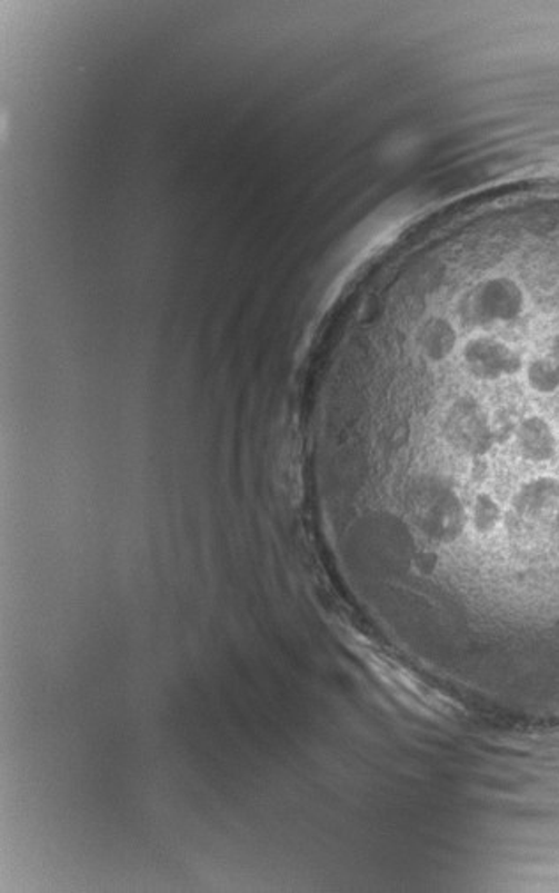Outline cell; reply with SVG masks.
<instances>
[{"mask_svg":"<svg viewBox=\"0 0 559 893\" xmlns=\"http://www.w3.org/2000/svg\"><path fill=\"white\" fill-rule=\"evenodd\" d=\"M529 387L538 394H552L559 390V357L558 355H547V357L535 358L526 369Z\"/></svg>","mask_w":559,"mask_h":893,"instance_id":"obj_6","label":"cell"},{"mask_svg":"<svg viewBox=\"0 0 559 893\" xmlns=\"http://www.w3.org/2000/svg\"><path fill=\"white\" fill-rule=\"evenodd\" d=\"M442 431L448 444L469 456H483L495 444V429L480 403L471 397L457 399L450 406Z\"/></svg>","mask_w":559,"mask_h":893,"instance_id":"obj_3","label":"cell"},{"mask_svg":"<svg viewBox=\"0 0 559 893\" xmlns=\"http://www.w3.org/2000/svg\"><path fill=\"white\" fill-rule=\"evenodd\" d=\"M510 527L528 540H546L559 534V480L538 477L517 492L512 500Z\"/></svg>","mask_w":559,"mask_h":893,"instance_id":"obj_1","label":"cell"},{"mask_svg":"<svg viewBox=\"0 0 559 893\" xmlns=\"http://www.w3.org/2000/svg\"><path fill=\"white\" fill-rule=\"evenodd\" d=\"M466 370L481 381L513 376L522 369V357L512 346L490 336H478L462 348Z\"/></svg>","mask_w":559,"mask_h":893,"instance_id":"obj_4","label":"cell"},{"mask_svg":"<svg viewBox=\"0 0 559 893\" xmlns=\"http://www.w3.org/2000/svg\"><path fill=\"white\" fill-rule=\"evenodd\" d=\"M525 304V292L516 280L490 277L466 292L459 304V316L469 327H496L519 319Z\"/></svg>","mask_w":559,"mask_h":893,"instance_id":"obj_2","label":"cell"},{"mask_svg":"<svg viewBox=\"0 0 559 893\" xmlns=\"http://www.w3.org/2000/svg\"><path fill=\"white\" fill-rule=\"evenodd\" d=\"M552 354L559 357V328L558 331H556L555 339H552Z\"/></svg>","mask_w":559,"mask_h":893,"instance_id":"obj_7","label":"cell"},{"mask_svg":"<svg viewBox=\"0 0 559 893\" xmlns=\"http://www.w3.org/2000/svg\"><path fill=\"white\" fill-rule=\"evenodd\" d=\"M517 449L529 463L551 462L558 450V440L551 424L542 417H528L517 427Z\"/></svg>","mask_w":559,"mask_h":893,"instance_id":"obj_5","label":"cell"}]
</instances>
